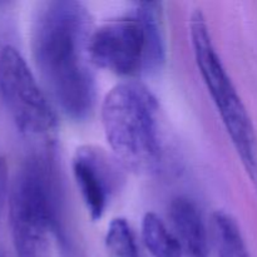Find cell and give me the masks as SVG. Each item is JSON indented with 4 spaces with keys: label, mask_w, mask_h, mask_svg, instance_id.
I'll list each match as a JSON object with an SVG mask.
<instances>
[{
    "label": "cell",
    "mask_w": 257,
    "mask_h": 257,
    "mask_svg": "<svg viewBox=\"0 0 257 257\" xmlns=\"http://www.w3.org/2000/svg\"><path fill=\"white\" fill-rule=\"evenodd\" d=\"M162 4L136 3L130 14L93 30L89 55L93 65L122 77L157 72L166 59Z\"/></svg>",
    "instance_id": "obj_3"
},
{
    "label": "cell",
    "mask_w": 257,
    "mask_h": 257,
    "mask_svg": "<svg viewBox=\"0 0 257 257\" xmlns=\"http://www.w3.org/2000/svg\"><path fill=\"white\" fill-rule=\"evenodd\" d=\"M92 18L79 2L55 0L34 19L32 49L43 83L65 115L87 119L95 104V78L89 55Z\"/></svg>",
    "instance_id": "obj_1"
},
{
    "label": "cell",
    "mask_w": 257,
    "mask_h": 257,
    "mask_svg": "<svg viewBox=\"0 0 257 257\" xmlns=\"http://www.w3.org/2000/svg\"><path fill=\"white\" fill-rule=\"evenodd\" d=\"M0 94L18 130L25 136L50 138L57 117L23 55L12 45L0 50Z\"/></svg>",
    "instance_id": "obj_6"
},
{
    "label": "cell",
    "mask_w": 257,
    "mask_h": 257,
    "mask_svg": "<svg viewBox=\"0 0 257 257\" xmlns=\"http://www.w3.org/2000/svg\"><path fill=\"white\" fill-rule=\"evenodd\" d=\"M212 221L218 257H250L242 232L232 216L216 211Z\"/></svg>",
    "instance_id": "obj_9"
},
{
    "label": "cell",
    "mask_w": 257,
    "mask_h": 257,
    "mask_svg": "<svg viewBox=\"0 0 257 257\" xmlns=\"http://www.w3.org/2000/svg\"><path fill=\"white\" fill-rule=\"evenodd\" d=\"M72 167L90 218L100 220L122 180L119 168L104 151L94 146H80Z\"/></svg>",
    "instance_id": "obj_8"
},
{
    "label": "cell",
    "mask_w": 257,
    "mask_h": 257,
    "mask_svg": "<svg viewBox=\"0 0 257 257\" xmlns=\"http://www.w3.org/2000/svg\"><path fill=\"white\" fill-rule=\"evenodd\" d=\"M142 240L152 257H207L206 226L197 206L185 197L172 200L165 217L147 212Z\"/></svg>",
    "instance_id": "obj_7"
},
{
    "label": "cell",
    "mask_w": 257,
    "mask_h": 257,
    "mask_svg": "<svg viewBox=\"0 0 257 257\" xmlns=\"http://www.w3.org/2000/svg\"><path fill=\"white\" fill-rule=\"evenodd\" d=\"M9 225L17 257H50L57 232L58 196L54 173L44 156L23 162L9 190Z\"/></svg>",
    "instance_id": "obj_4"
},
{
    "label": "cell",
    "mask_w": 257,
    "mask_h": 257,
    "mask_svg": "<svg viewBox=\"0 0 257 257\" xmlns=\"http://www.w3.org/2000/svg\"><path fill=\"white\" fill-rule=\"evenodd\" d=\"M105 245L110 257H141L135 232L124 218L118 217L110 221Z\"/></svg>",
    "instance_id": "obj_10"
},
{
    "label": "cell",
    "mask_w": 257,
    "mask_h": 257,
    "mask_svg": "<svg viewBox=\"0 0 257 257\" xmlns=\"http://www.w3.org/2000/svg\"><path fill=\"white\" fill-rule=\"evenodd\" d=\"M0 257H5V255L2 252V251H0Z\"/></svg>",
    "instance_id": "obj_12"
},
{
    "label": "cell",
    "mask_w": 257,
    "mask_h": 257,
    "mask_svg": "<svg viewBox=\"0 0 257 257\" xmlns=\"http://www.w3.org/2000/svg\"><path fill=\"white\" fill-rule=\"evenodd\" d=\"M190 35L196 63L222 119L231 143L257 192V136L250 114L213 45L206 18L196 10L190 18Z\"/></svg>",
    "instance_id": "obj_5"
},
{
    "label": "cell",
    "mask_w": 257,
    "mask_h": 257,
    "mask_svg": "<svg viewBox=\"0 0 257 257\" xmlns=\"http://www.w3.org/2000/svg\"><path fill=\"white\" fill-rule=\"evenodd\" d=\"M7 195H8V167L4 158L0 157V212H2V208L3 206H4Z\"/></svg>",
    "instance_id": "obj_11"
},
{
    "label": "cell",
    "mask_w": 257,
    "mask_h": 257,
    "mask_svg": "<svg viewBox=\"0 0 257 257\" xmlns=\"http://www.w3.org/2000/svg\"><path fill=\"white\" fill-rule=\"evenodd\" d=\"M105 138L115 161L137 173L157 172L163 142L157 98L140 82H123L105 95L102 104Z\"/></svg>",
    "instance_id": "obj_2"
}]
</instances>
